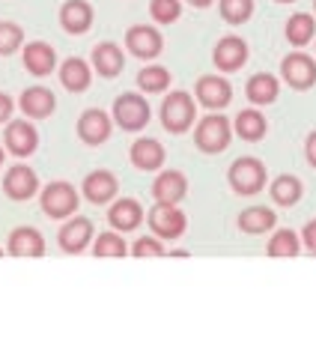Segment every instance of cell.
Masks as SVG:
<instances>
[{
  "mask_svg": "<svg viewBox=\"0 0 316 355\" xmlns=\"http://www.w3.org/2000/svg\"><path fill=\"white\" fill-rule=\"evenodd\" d=\"M150 15L158 24H173L182 15V0H152L150 3Z\"/></svg>",
  "mask_w": 316,
  "mask_h": 355,
  "instance_id": "e575fe53",
  "label": "cell"
},
{
  "mask_svg": "<svg viewBox=\"0 0 316 355\" xmlns=\"http://www.w3.org/2000/svg\"><path fill=\"white\" fill-rule=\"evenodd\" d=\"M93 254L96 257H125L128 248H125V239L120 233H102L93 239Z\"/></svg>",
  "mask_w": 316,
  "mask_h": 355,
  "instance_id": "4dcf8cb0",
  "label": "cell"
},
{
  "mask_svg": "<svg viewBox=\"0 0 316 355\" xmlns=\"http://www.w3.org/2000/svg\"><path fill=\"white\" fill-rule=\"evenodd\" d=\"M78 137L87 146H98L111 137V116H107L102 107H90L78 116Z\"/></svg>",
  "mask_w": 316,
  "mask_h": 355,
  "instance_id": "4fadbf2b",
  "label": "cell"
},
{
  "mask_svg": "<svg viewBox=\"0 0 316 355\" xmlns=\"http://www.w3.org/2000/svg\"><path fill=\"white\" fill-rule=\"evenodd\" d=\"M12 107H15L12 98H9L6 93H0V123H6L9 116H12Z\"/></svg>",
  "mask_w": 316,
  "mask_h": 355,
  "instance_id": "74e56055",
  "label": "cell"
},
{
  "mask_svg": "<svg viewBox=\"0 0 316 355\" xmlns=\"http://www.w3.org/2000/svg\"><path fill=\"white\" fill-rule=\"evenodd\" d=\"M18 48H24V31L15 21H0V57H12Z\"/></svg>",
  "mask_w": 316,
  "mask_h": 355,
  "instance_id": "d6a6232c",
  "label": "cell"
},
{
  "mask_svg": "<svg viewBox=\"0 0 316 355\" xmlns=\"http://www.w3.org/2000/svg\"><path fill=\"white\" fill-rule=\"evenodd\" d=\"M194 116H197V107H194V98L188 93L176 90V93H170L164 98V105H161V125L170 135L188 132L194 125Z\"/></svg>",
  "mask_w": 316,
  "mask_h": 355,
  "instance_id": "277c9868",
  "label": "cell"
},
{
  "mask_svg": "<svg viewBox=\"0 0 316 355\" xmlns=\"http://www.w3.org/2000/svg\"><path fill=\"white\" fill-rule=\"evenodd\" d=\"M0 257H3V248H0Z\"/></svg>",
  "mask_w": 316,
  "mask_h": 355,
  "instance_id": "7bdbcfd3",
  "label": "cell"
},
{
  "mask_svg": "<svg viewBox=\"0 0 316 355\" xmlns=\"http://www.w3.org/2000/svg\"><path fill=\"white\" fill-rule=\"evenodd\" d=\"M0 164H3V146H0Z\"/></svg>",
  "mask_w": 316,
  "mask_h": 355,
  "instance_id": "60d3db41",
  "label": "cell"
},
{
  "mask_svg": "<svg viewBox=\"0 0 316 355\" xmlns=\"http://www.w3.org/2000/svg\"><path fill=\"white\" fill-rule=\"evenodd\" d=\"M218 6L227 24H245L254 15V0H221Z\"/></svg>",
  "mask_w": 316,
  "mask_h": 355,
  "instance_id": "836d02e7",
  "label": "cell"
},
{
  "mask_svg": "<svg viewBox=\"0 0 316 355\" xmlns=\"http://www.w3.org/2000/svg\"><path fill=\"white\" fill-rule=\"evenodd\" d=\"M281 87H278V78H272L269 72H260L248 81V98L254 105H272L278 98Z\"/></svg>",
  "mask_w": 316,
  "mask_h": 355,
  "instance_id": "d4e9b609",
  "label": "cell"
},
{
  "mask_svg": "<svg viewBox=\"0 0 316 355\" xmlns=\"http://www.w3.org/2000/svg\"><path fill=\"white\" fill-rule=\"evenodd\" d=\"M81 191H84V197L90 203L102 206V203H111L116 197V191H120V182H116V176L111 171H93V173L84 176Z\"/></svg>",
  "mask_w": 316,
  "mask_h": 355,
  "instance_id": "2e32d148",
  "label": "cell"
},
{
  "mask_svg": "<svg viewBox=\"0 0 316 355\" xmlns=\"http://www.w3.org/2000/svg\"><path fill=\"white\" fill-rule=\"evenodd\" d=\"M3 191L9 200H18V203H24V200H30V197L39 191V176L33 167H27V164H15V167H9L6 176H3Z\"/></svg>",
  "mask_w": 316,
  "mask_h": 355,
  "instance_id": "ba28073f",
  "label": "cell"
},
{
  "mask_svg": "<svg viewBox=\"0 0 316 355\" xmlns=\"http://www.w3.org/2000/svg\"><path fill=\"white\" fill-rule=\"evenodd\" d=\"M6 251L12 254V257H42L45 254V239H42V233H39L36 227H15V230L9 233Z\"/></svg>",
  "mask_w": 316,
  "mask_h": 355,
  "instance_id": "ac0fdd59",
  "label": "cell"
},
{
  "mask_svg": "<svg viewBox=\"0 0 316 355\" xmlns=\"http://www.w3.org/2000/svg\"><path fill=\"white\" fill-rule=\"evenodd\" d=\"M185 194H188V180H185L179 171H164V173H158V180L152 182L155 203H170V206H176Z\"/></svg>",
  "mask_w": 316,
  "mask_h": 355,
  "instance_id": "44dd1931",
  "label": "cell"
},
{
  "mask_svg": "<svg viewBox=\"0 0 316 355\" xmlns=\"http://www.w3.org/2000/svg\"><path fill=\"white\" fill-rule=\"evenodd\" d=\"M301 239H304V245H308V251L316 254V221H308V224H304Z\"/></svg>",
  "mask_w": 316,
  "mask_h": 355,
  "instance_id": "8d00e7d4",
  "label": "cell"
},
{
  "mask_svg": "<svg viewBox=\"0 0 316 355\" xmlns=\"http://www.w3.org/2000/svg\"><path fill=\"white\" fill-rule=\"evenodd\" d=\"M3 144H6V150L15 155V159H27V155H33L36 153V146H39V135L33 129V123H27V120H12L6 125V132H3Z\"/></svg>",
  "mask_w": 316,
  "mask_h": 355,
  "instance_id": "9c48e42d",
  "label": "cell"
},
{
  "mask_svg": "<svg viewBox=\"0 0 316 355\" xmlns=\"http://www.w3.org/2000/svg\"><path fill=\"white\" fill-rule=\"evenodd\" d=\"M146 221H150V230L158 239H179L185 233V227H188L185 215L170 203H155L150 215H146Z\"/></svg>",
  "mask_w": 316,
  "mask_h": 355,
  "instance_id": "8992f818",
  "label": "cell"
},
{
  "mask_svg": "<svg viewBox=\"0 0 316 355\" xmlns=\"http://www.w3.org/2000/svg\"><path fill=\"white\" fill-rule=\"evenodd\" d=\"M316 33V21L308 15V12H295L290 21H286V39L295 45V48H301V45H308L310 39Z\"/></svg>",
  "mask_w": 316,
  "mask_h": 355,
  "instance_id": "f1b7e54d",
  "label": "cell"
},
{
  "mask_svg": "<svg viewBox=\"0 0 316 355\" xmlns=\"http://www.w3.org/2000/svg\"><path fill=\"white\" fill-rule=\"evenodd\" d=\"M123 66H125V54H123V48L120 45H114V42H98L93 48V69L102 78H116L123 72Z\"/></svg>",
  "mask_w": 316,
  "mask_h": 355,
  "instance_id": "603a6c76",
  "label": "cell"
},
{
  "mask_svg": "<svg viewBox=\"0 0 316 355\" xmlns=\"http://www.w3.org/2000/svg\"><path fill=\"white\" fill-rule=\"evenodd\" d=\"M281 72H283L286 84H290L292 90H310V87L316 84V63L310 60L308 54H301V51L283 57Z\"/></svg>",
  "mask_w": 316,
  "mask_h": 355,
  "instance_id": "30bf717a",
  "label": "cell"
},
{
  "mask_svg": "<svg viewBox=\"0 0 316 355\" xmlns=\"http://www.w3.org/2000/svg\"><path fill=\"white\" fill-rule=\"evenodd\" d=\"M212 60L221 72H239L245 60H248V45H245V39H239V36H224L221 42L215 45Z\"/></svg>",
  "mask_w": 316,
  "mask_h": 355,
  "instance_id": "9a60e30c",
  "label": "cell"
},
{
  "mask_svg": "<svg viewBox=\"0 0 316 355\" xmlns=\"http://www.w3.org/2000/svg\"><path fill=\"white\" fill-rule=\"evenodd\" d=\"M125 48L137 57V60H152V57L161 54L164 39H161V33H158L155 27H150V24H134L132 31L125 33Z\"/></svg>",
  "mask_w": 316,
  "mask_h": 355,
  "instance_id": "52a82bcc",
  "label": "cell"
},
{
  "mask_svg": "<svg viewBox=\"0 0 316 355\" xmlns=\"http://www.w3.org/2000/svg\"><path fill=\"white\" fill-rule=\"evenodd\" d=\"M233 98V87L227 78L221 75H203L200 81H197V102L203 107H209V111H218V107H227Z\"/></svg>",
  "mask_w": 316,
  "mask_h": 355,
  "instance_id": "7c38bea8",
  "label": "cell"
},
{
  "mask_svg": "<svg viewBox=\"0 0 316 355\" xmlns=\"http://www.w3.org/2000/svg\"><path fill=\"white\" fill-rule=\"evenodd\" d=\"M39 206H42V212L48 215V218L54 221H63V218H72V215L78 212V191L72 182H48L45 191L39 194Z\"/></svg>",
  "mask_w": 316,
  "mask_h": 355,
  "instance_id": "6da1fadb",
  "label": "cell"
},
{
  "mask_svg": "<svg viewBox=\"0 0 316 355\" xmlns=\"http://www.w3.org/2000/svg\"><path fill=\"white\" fill-rule=\"evenodd\" d=\"M60 84L66 87L69 93H84L87 87H90L93 81V72L90 66H87V60H81V57H69V60H63L60 66Z\"/></svg>",
  "mask_w": 316,
  "mask_h": 355,
  "instance_id": "cb8c5ba5",
  "label": "cell"
},
{
  "mask_svg": "<svg viewBox=\"0 0 316 355\" xmlns=\"http://www.w3.org/2000/svg\"><path fill=\"white\" fill-rule=\"evenodd\" d=\"M18 107L27 120H48L57 107V96L48 87H27L18 98Z\"/></svg>",
  "mask_w": 316,
  "mask_h": 355,
  "instance_id": "5bb4252c",
  "label": "cell"
},
{
  "mask_svg": "<svg viewBox=\"0 0 316 355\" xmlns=\"http://www.w3.org/2000/svg\"><path fill=\"white\" fill-rule=\"evenodd\" d=\"M146 218V212H143V206L134 200V197H123V200H116L111 206V212H107V221H111L114 230H120V233H128V230H137V227L143 224Z\"/></svg>",
  "mask_w": 316,
  "mask_h": 355,
  "instance_id": "d6986e66",
  "label": "cell"
},
{
  "mask_svg": "<svg viewBox=\"0 0 316 355\" xmlns=\"http://www.w3.org/2000/svg\"><path fill=\"white\" fill-rule=\"evenodd\" d=\"M299 236H295L292 230H278L269 239V257H295V254H299Z\"/></svg>",
  "mask_w": 316,
  "mask_h": 355,
  "instance_id": "1f68e13d",
  "label": "cell"
},
{
  "mask_svg": "<svg viewBox=\"0 0 316 355\" xmlns=\"http://www.w3.org/2000/svg\"><path fill=\"white\" fill-rule=\"evenodd\" d=\"M313 6H316V0H313Z\"/></svg>",
  "mask_w": 316,
  "mask_h": 355,
  "instance_id": "ee69618b",
  "label": "cell"
},
{
  "mask_svg": "<svg viewBox=\"0 0 316 355\" xmlns=\"http://www.w3.org/2000/svg\"><path fill=\"white\" fill-rule=\"evenodd\" d=\"M227 180H230V189L242 197H251L256 191H263L265 185V167L260 159H251V155H242L230 164L227 171Z\"/></svg>",
  "mask_w": 316,
  "mask_h": 355,
  "instance_id": "3957f363",
  "label": "cell"
},
{
  "mask_svg": "<svg viewBox=\"0 0 316 355\" xmlns=\"http://www.w3.org/2000/svg\"><path fill=\"white\" fill-rule=\"evenodd\" d=\"M274 221H278V215L269 206H251V209H245L239 215V227L245 233H265L274 227Z\"/></svg>",
  "mask_w": 316,
  "mask_h": 355,
  "instance_id": "4316f807",
  "label": "cell"
},
{
  "mask_svg": "<svg viewBox=\"0 0 316 355\" xmlns=\"http://www.w3.org/2000/svg\"><path fill=\"white\" fill-rule=\"evenodd\" d=\"M24 69L36 78H45L57 69V54L48 42H30L24 45Z\"/></svg>",
  "mask_w": 316,
  "mask_h": 355,
  "instance_id": "7402d4cb",
  "label": "cell"
},
{
  "mask_svg": "<svg viewBox=\"0 0 316 355\" xmlns=\"http://www.w3.org/2000/svg\"><path fill=\"white\" fill-rule=\"evenodd\" d=\"M137 87H141L143 93H164L167 87H170V72H167L164 66H146L137 72Z\"/></svg>",
  "mask_w": 316,
  "mask_h": 355,
  "instance_id": "f546056e",
  "label": "cell"
},
{
  "mask_svg": "<svg viewBox=\"0 0 316 355\" xmlns=\"http://www.w3.org/2000/svg\"><path fill=\"white\" fill-rule=\"evenodd\" d=\"M191 6H197V9H206V6H212V0H188Z\"/></svg>",
  "mask_w": 316,
  "mask_h": 355,
  "instance_id": "ab89813d",
  "label": "cell"
},
{
  "mask_svg": "<svg viewBox=\"0 0 316 355\" xmlns=\"http://www.w3.org/2000/svg\"><path fill=\"white\" fill-rule=\"evenodd\" d=\"M265 132H269V125H265V116L260 111H242L236 116V135L242 141H263Z\"/></svg>",
  "mask_w": 316,
  "mask_h": 355,
  "instance_id": "484cf974",
  "label": "cell"
},
{
  "mask_svg": "<svg viewBox=\"0 0 316 355\" xmlns=\"http://www.w3.org/2000/svg\"><path fill=\"white\" fill-rule=\"evenodd\" d=\"M304 155H308V162L316 167V132L308 135V144H304Z\"/></svg>",
  "mask_w": 316,
  "mask_h": 355,
  "instance_id": "f35d334b",
  "label": "cell"
},
{
  "mask_svg": "<svg viewBox=\"0 0 316 355\" xmlns=\"http://www.w3.org/2000/svg\"><path fill=\"white\" fill-rule=\"evenodd\" d=\"M132 254L134 257H164V245H161V239H152V236H143V239H137L134 242V248H132Z\"/></svg>",
  "mask_w": 316,
  "mask_h": 355,
  "instance_id": "d590c367",
  "label": "cell"
},
{
  "mask_svg": "<svg viewBox=\"0 0 316 355\" xmlns=\"http://www.w3.org/2000/svg\"><path fill=\"white\" fill-rule=\"evenodd\" d=\"M93 239H96V236H93V221L84 218V215H75V218H69L60 227V236H57V242H60V248L66 254H81Z\"/></svg>",
  "mask_w": 316,
  "mask_h": 355,
  "instance_id": "8fae6325",
  "label": "cell"
},
{
  "mask_svg": "<svg viewBox=\"0 0 316 355\" xmlns=\"http://www.w3.org/2000/svg\"><path fill=\"white\" fill-rule=\"evenodd\" d=\"M128 159H132V164L137 167V171L152 173V171H158V167L164 164L167 153H164V146L158 144L155 137H137V141L132 144V153H128Z\"/></svg>",
  "mask_w": 316,
  "mask_h": 355,
  "instance_id": "e0dca14e",
  "label": "cell"
},
{
  "mask_svg": "<svg viewBox=\"0 0 316 355\" xmlns=\"http://www.w3.org/2000/svg\"><path fill=\"white\" fill-rule=\"evenodd\" d=\"M60 24L66 33L81 36L93 27V6L87 0H66L60 6Z\"/></svg>",
  "mask_w": 316,
  "mask_h": 355,
  "instance_id": "ffe728a7",
  "label": "cell"
},
{
  "mask_svg": "<svg viewBox=\"0 0 316 355\" xmlns=\"http://www.w3.org/2000/svg\"><path fill=\"white\" fill-rule=\"evenodd\" d=\"M150 102H146L143 96H137V93H123V96H116V102H114V120L116 125H120L123 132H141L146 123H150Z\"/></svg>",
  "mask_w": 316,
  "mask_h": 355,
  "instance_id": "5b68a950",
  "label": "cell"
},
{
  "mask_svg": "<svg viewBox=\"0 0 316 355\" xmlns=\"http://www.w3.org/2000/svg\"><path fill=\"white\" fill-rule=\"evenodd\" d=\"M269 191H272V200L278 206H295L301 200V182L295 180V176H290V173L278 176V180L272 182Z\"/></svg>",
  "mask_w": 316,
  "mask_h": 355,
  "instance_id": "83f0119b",
  "label": "cell"
},
{
  "mask_svg": "<svg viewBox=\"0 0 316 355\" xmlns=\"http://www.w3.org/2000/svg\"><path fill=\"white\" fill-rule=\"evenodd\" d=\"M230 137H233L230 120L221 116V114H209V116L200 120V125H197L194 144H197V150L206 153V155H218L230 146Z\"/></svg>",
  "mask_w": 316,
  "mask_h": 355,
  "instance_id": "7a4b0ae2",
  "label": "cell"
},
{
  "mask_svg": "<svg viewBox=\"0 0 316 355\" xmlns=\"http://www.w3.org/2000/svg\"><path fill=\"white\" fill-rule=\"evenodd\" d=\"M278 3H292V0H278Z\"/></svg>",
  "mask_w": 316,
  "mask_h": 355,
  "instance_id": "b9f144b4",
  "label": "cell"
}]
</instances>
